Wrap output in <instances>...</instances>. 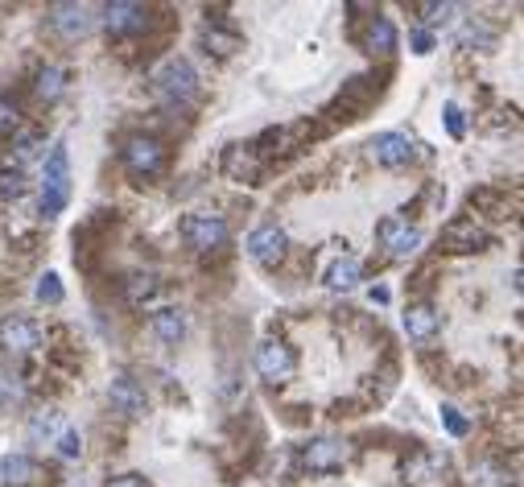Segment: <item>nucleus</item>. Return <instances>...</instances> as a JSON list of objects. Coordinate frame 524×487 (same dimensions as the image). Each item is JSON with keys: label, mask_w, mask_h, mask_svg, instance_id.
Segmentation results:
<instances>
[{"label": "nucleus", "mask_w": 524, "mask_h": 487, "mask_svg": "<svg viewBox=\"0 0 524 487\" xmlns=\"http://www.w3.org/2000/svg\"><path fill=\"white\" fill-rule=\"evenodd\" d=\"M153 91L165 104H195L198 91H203V78H198L195 62L174 54V59H165L161 67L153 70Z\"/></svg>", "instance_id": "nucleus-1"}, {"label": "nucleus", "mask_w": 524, "mask_h": 487, "mask_svg": "<svg viewBox=\"0 0 524 487\" xmlns=\"http://www.w3.org/2000/svg\"><path fill=\"white\" fill-rule=\"evenodd\" d=\"M70 203V157L62 145H54L46 153V166H41V211L59 215Z\"/></svg>", "instance_id": "nucleus-2"}, {"label": "nucleus", "mask_w": 524, "mask_h": 487, "mask_svg": "<svg viewBox=\"0 0 524 487\" xmlns=\"http://www.w3.org/2000/svg\"><path fill=\"white\" fill-rule=\"evenodd\" d=\"M351 446L343 438H330V434H318L301 446V467L314 471V475H335V471L347 467Z\"/></svg>", "instance_id": "nucleus-3"}, {"label": "nucleus", "mask_w": 524, "mask_h": 487, "mask_svg": "<svg viewBox=\"0 0 524 487\" xmlns=\"http://www.w3.org/2000/svg\"><path fill=\"white\" fill-rule=\"evenodd\" d=\"M46 25H50L54 38L78 41V38H87V33L96 30V9H91V5H75V0H70V5H50Z\"/></svg>", "instance_id": "nucleus-4"}, {"label": "nucleus", "mask_w": 524, "mask_h": 487, "mask_svg": "<svg viewBox=\"0 0 524 487\" xmlns=\"http://www.w3.org/2000/svg\"><path fill=\"white\" fill-rule=\"evenodd\" d=\"M182 240L195 248V253H215V248H224L227 244V219L224 215H207V211H195L182 219Z\"/></svg>", "instance_id": "nucleus-5"}, {"label": "nucleus", "mask_w": 524, "mask_h": 487, "mask_svg": "<svg viewBox=\"0 0 524 487\" xmlns=\"http://www.w3.org/2000/svg\"><path fill=\"white\" fill-rule=\"evenodd\" d=\"M41 326L30 318V314H5L0 318V347L9 355H33L41 347Z\"/></svg>", "instance_id": "nucleus-6"}, {"label": "nucleus", "mask_w": 524, "mask_h": 487, "mask_svg": "<svg viewBox=\"0 0 524 487\" xmlns=\"http://www.w3.org/2000/svg\"><path fill=\"white\" fill-rule=\"evenodd\" d=\"M120 157H124L128 174H136V178H153L165 170V145L157 137H128Z\"/></svg>", "instance_id": "nucleus-7"}, {"label": "nucleus", "mask_w": 524, "mask_h": 487, "mask_svg": "<svg viewBox=\"0 0 524 487\" xmlns=\"http://www.w3.org/2000/svg\"><path fill=\"white\" fill-rule=\"evenodd\" d=\"M256 372H261V381L269 384H285L298 372V355H293V347H285L281 339H264L261 347H256Z\"/></svg>", "instance_id": "nucleus-8"}, {"label": "nucleus", "mask_w": 524, "mask_h": 487, "mask_svg": "<svg viewBox=\"0 0 524 487\" xmlns=\"http://www.w3.org/2000/svg\"><path fill=\"white\" fill-rule=\"evenodd\" d=\"M368 149L376 157V166H384V170H400L418 157V141L409 137V133H376Z\"/></svg>", "instance_id": "nucleus-9"}, {"label": "nucleus", "mask_w": 524, "mask_h": 487, "mask_svg": "<svg viewBox=\"0 0 524 487\" xmlns=\"http://www.w3.org/2000/svg\"><path fill=\"white\" fill-rule=\"evenodd\" d=\"M380 244L389 248V256H397V261H409V256L421 248V232L409 219H400V215H389V219H380L376 227Z\"/></svg>", "instance_id": "nucleus-10"}, {"label": "nucleus", "mask_w": 524, "mask_h": 487, "mask_svg": "<svg viewBox=\"0 0 524 487\" xmlns=\"http://www.w3.org/2000/svg\"><path fill=\"white\" fill-rule=\"evenodd\" d=\"M107 400H112V409L124 413V418H145V413H149L145 389H141L128 372H120V376H112V381H107Z\"/></svg>", "instance_id": "nucleus-11"}, {"label": "nucleus", "mask_w": 524, "mask_h": 487, "mask_svg": "<svg viewBox=\"0 0 524 487\" xmlns=\"http://www.w3.org/2000/svg\"><path fill=\"white\" fill-rule=\"evenodd\" d=\"M285 248H290V235H285V227H277V224H261L253 235H248V256H253L256 264H281Z\"/></svg>", "instance_id": "nucleus-12"}, {"label": "nucleus", "mask_w": 524, "mask_h": 487, "mask_svg": "<svg viewBox=\"0 0 524 487\" xmlns=\"http://www.w3.org/2000/svg\"><path fill=\"white\" fill-rule=\"evenodd\" d=\"M442 244L450 253H483V248H492V232L479 227L475 219H455L442 227Z\"/></svg>", "instance_id": "nucleus-13"}, {"label": "nucleus", "mask_w": 524, "mask_h": 487, "mask_svg": "<svg viewBox=\"0 0 524 487\" xmlns=\"http://www.w3.org/2000/svg\"><path fill=\"white\" fill-rule=\"evenodd\" d=\"M145 21H149L145 5H133V0H112V5H104V30L112 33V38L145 30Z\"/></svg>", "instance_id": "nucleus-14"}, {"label": "nucleus", "mask_w": 524, "mask_h": 487, "mask_svg": "<svg viewBox=\"0 0 524 487\" xmlns=\"http://www.w3.org/2000/svg\"><path fill=\"white\" fill-rule=\"evenodd\" d=\"M46 479V467L30 455H5L0 458V487H38Z\"/></svg>", "instance_id": "nucleus-15"}, {"label": "nucleus", "mask_w": 524, "mask_h": 487, "mask_svg": "<svg viewBox=\"0 0 524 487\" xmlns=\"http://www.w3.org/2000/svg\"><path fill=\"white\" fill-rule=\"evenodd\" d=\"M446 467H450V458L442 450H418L405 463V479L409 483H434V479L446 475Z\"/></svg>", "instance_id": "nucleus-16"}, {"label": "nucleus", "mask_w": 524, "mask_h": 487, "mask_svg": "<svg viewBox=\"0 0 524 487\" xmlns=\"http://www.w3.org/2000/svg\"><path fill=\"white\" fill-rule=\"evenodd\" d=\"M405 335L409 339H418V343H429L437 335V326H442V318H437V310L434 306H426V302H418V306H409L405 310Z\"/></svg>", "instance_id": "nucleus-17"}, {"label": "nucleus", "mask_w": 524, "mask_h": 487, "mask_svg": "<svg viewBox=\"0 0 524 487\" xmlns=\"http://www.w3.org/2000/svg\"><path fill=\"white\" fill-rule=\"evenodd\" d=\"M149 326H153V335L161 343H178V339H186V314L178 310V306H161V310H153V318H149Z\"/></svg>", "instance_id": "nucleus-18"}, {"label": "nucleus", "mask_w": 524, "mask_h": 487, "mask_svg": "<svg viewBox=\"0 0 524 487\" xmlns=\"http://www.w3.org/2000/svg\"><path fill=\"white\" fill-rule=\"evenodd\" d=\"M124 298H128V306H136V310L153 306L157 298H161V281H157V273H133L124 281Z\"/></svg>", "instance_id": "nucleus-19"}, {"label": "nucleus", "mask_w": 524, "mask_h": 487, "mask_svg": "<svg viewBox=\"0 0 524 487\" xmlns=\"http://www.w3.org/2000/svg\"><path fill=\"white\" fill-rule=\"evenodd\" d=\"M360 281H363V264L355 261V256H339V261H335V264L326 269V285H330L335 293L355 289Z\"/></svg>", "instance_id": "nucleus-20"}, {"label": "nucleus", "mask_w": 524, "mask_h": 487, "mask_svg": "<svg viewBox=\"0 0 524 487\" xmlns=\"http://www.w3.org/2000/svg\"><path fill=\"white\" fill-rule=\"evenodd\" d=\"M458 46L463 50H492L495 46V30L487 25L483 17H466L458 25Z\"/></svg>", "instance_id": "nucleus-21"}, {"label": "nucleus", "mask_w": 524, "mask_h": 487, "mask_svg": "<svg viewBox=\"0 0 524 487\" xmlns=\"http://www.w3.org/2000/svg\"><path fill=\"white\" fill-rule=\"evenodd\" d=\"M25 400H30V389H25V381H21L17 372H5V368H0V409H5V413H17V409H25Z\"/></svg>", "instance_id": "nucleus-22"}, {"label": "nucleus", "mask_w": 524, "mask_h": 487, "mask_svg": "<svg viewBox=\"0 0 524 487\" xmlns=\"http://www.w3.org/2000/svg\"><path fill=\"white\" fill-rule=\"evenodd\" d=\"M62 429H67V421H62L59 409H38L30 418V438L33 442H54Z\"/></svg>", "instance_id": "nucleus-23"}, {"label": "nucleus", "mask_w": 524, "mask_h": 487, "mask_svg": "<svg viewBox=\"0 0 524 487\" xmlns=\"http://www.w3.org/2000/svg\"><path fill=\"white\" fill-rule=\"evenodd\" d=\"M397 25H392L389 17H372V30H368V50H376V54H392L397 50Z\"/></svg>", "instance_id": "nucleus-24"}, {"label": "nucleus", "mask_w": 524, "mask_h": 487, "mask_svg": "<svg viewBox=\"0 0 524 487\" xmlns=\"http://www.w3.org/2000/svg\"><path fill=\"white\" fill-rule=\"evenodd\" d=\"M203 46H207V54H219V59H227V54H235L240 50V38L235 33H224L219 25H203Z\"/></svg>", "instance_id": "nucleus-25"}, {"label": "nucleus", "mask_w": 524, "mask_h": 487, "mask_svg": "<svg viewBox=\"0 0 524 487\" xmlns=\"http://www.w3.org/2000/svg\"><path fill=\"white\" fill-rule=\"evenodd\" d=\"M33 91H38V96L46 99V104H54V99H59L62 91H67V75H62L59 67H41V70H38V83H33Z\"/></svg>", "instance_id": "nucleus-26"}, {"label": "nucleus", "mask_w": 524, "mask_h": 487, "mask_svg": "<svg viewBox=\"0 0 524 487\" xmlns=\"http://www.w3.org/2000/svg\"><path fill=\"white\" fill-rule=\"evenodd\" d=\"M13 133H21V107L0 96V137H13Z\"/></svg>", "instance_id": "nucleus-27"}, {"label": "nucleus", "mask_w": 524, "mask_h": 487, "mask_svg": "<svg viewBox=\"0 0 524 487\" xmlns=\"http://www.w3.org/2000/svg\"><path fill=\"white\" fill-rule=\"evenodd\" d=\"M54 446H59L62 458H78V455H83V434H78L75 426H67L59 438H54Z\"/></svg>", "instance_id": "nucleus-28"}, {"label": "nucleus", "mask_w": 524, "mask_h": 487, "mask_svg": "<svg viewBox=\"0 0 524 487\" xmlns=\"http://www.w3.org/2000/svg\"><path fill=\"white\" fill-rule=\"evenodd\" d=\"M25 195V174L21 170H0V198H21Z\"/></svg>", "instance_id": "nucleus-29"}, {"label": "nucleus", "mask_w": 524, "mask_h": 487, "mask_svg": "<svg viewBox=\"0 0 524 487\" xmlns=\"http://www.w3.org/2000/svg\"><path fill=\"white\" fill-rule=\"evenodd\" d=\"M421 13H426V25H450L455 21V13H458V5H421Z\"/></svg>", "instance_id": "nucleus-30"}, {"label": "nucleus", "mask_w": 524, "mask_h": 487, "mask_svg": "<svg viewBox=\"0 0 524 487\" xmlns=\"http://www.w3.org/2000/svg\"><path fill=\"white\" fill-rule=\"evenodd\" d=\"M38 302H50V306H59L62 302V285H59V273H46L38 281Z\"/></svg>", "instance_id": "nucleus-31"}, {"label": "nucleus", "mask_w": 524, "mask_h": 487, "mask_svg": "<svg viewBox=\"0 0 524 487\" xmlns=\"http://www.w3.org/2000/svg\"><path fill=\"white\" fill-rule=\"evenodd\" d=\"M442 426H446L455 438H463V434H466V418L455 409V405H442Z\"/></svg>", "instance_id": "nucleus-32"}, {"label": "nucleus", "mask_w": 524, "mask_h": 487, "mask_svg": "<svg viewBox=\"0 0 524 487\" xmlns=\"http://www.w3.org/2000/svg\"><path fill=\"white\" fill-rule=\"evenodd\" d=\"M409 46H413V54H429V50H434V33L413 30V33H409Z\"/></svg>", "instance_id": "nucleus-33"}, {"label": "nucleus", "mask_w": 524, "mask_h": 487, "mask_svg": "<svg viewBox=\"0 0 524 487\" xmlns=\"http://www.w3.org/2000/svg\"><path fill=\"white\" fill-rule=\"evenodd\" d=\"M446 128H450V137H463L466 124H463V112H458V104H446Z\"/></svg>", "instance_id": "nucleus-34"}, {"label": "nucleus", "mask_w": 524, "mask_h": 487, "mask_svg": "<svg viewBox=\"0 0 524 487\" xmlns=\"http://www.w3.org/2000/svg\"><path fill=\"white\" fill-rule=\"evenodd\" d=\"M38 153H41V137H21V145H17L21 161H30V157H38Z\"/></svg>", "instance_id": "nucleus-35"}, {"label": "nucleus", "mask_w": 524, "mask_h": 487, "mask_svg": "<svg viewBox=\"0 0 524 487\" xmlns=\"http://www.w3.org/2000/svg\"><path fill=\"white\" fill-rule=\"evenodd\" d=\"M107 487H149V483H145L141 475H124V479H112Z\"/></svg>", "instance_id": "nucleus-36"}, {"label": "nucleus", "mask_w": 524, "mask_h": 487, "mask_svg": "<svg viewBox=\"0 0 524 487\" xmlns=\"http://www.w3.org/2000/svg\"><path fill=\"white\" fill-rule=\"evenodd\" d=\"M479 479H483L479 487H500V483H495V479H500V471H492V467H479Z\"/></svg>", "instance_id": "nucleus-37"}]
</instances>
